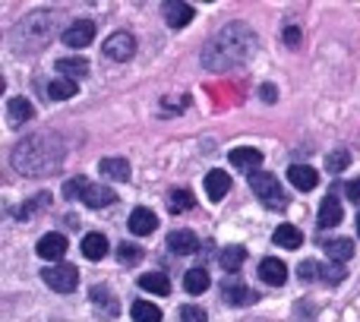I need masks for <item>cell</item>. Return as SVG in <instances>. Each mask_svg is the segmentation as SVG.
<instances>
[{
	"mask_svg": "<svg viewBox=\"0 0 360 322\" xmlns=\"http://www.w3.org/2000/svg\"><path fill=\"white\" fill-rule=\"evenodd\" d=\"M256 51V35L247 22H228L205 41L202 48V67L209 70H234L250 60Z\"/></svg>",
	"mask_w": 360,
	"mask_h": 322,
	"instance_id": "1",
	"label": "cell"
},
{
	"mask_svg": "<svg viewBox=\"0 0 360 322\" xmlns=\"http://www.w3.org/2000/svg\"><path fill=\"white\" fill-rule=\"evenodd\" d=\"M63 155H67V149H63L57 133H32L13 149L10 161L25 177H48V174L60 171Z\"/></svg>",
	"mask_w": 360,
	"mask_h": 322,
	"instance_id": "2",
	"label": "cell"
},
{
	"mask_svg": "<svg viewBox=\"0 0 360 322\" xmlns=\"http://www.w3.org/2000/svg\"><path fill=\"white\" fill-rule=\"evenodd\" d=\"M54 29H57V16L48 10H38L32 16H25L22 22L13 29V51L16 54H29V51H41L44 44L54 38Z\"/></svg>",
	"mask_w": 360,
	"mask_h": 322,
	"instance_id": "3",
	"label": "cell"
},
{
	"mask_svg": "<svg viewBox=\"0 0 360 322\" xmlns=\"http://www.w3.org/2000/svg\"><path fill=\"white\" fill-rule=\"evenodd\" d=\"M250 190L259 196V202L266 205V209H285L288 205V196L285 190H281L278 177L269 171H253L250 174Z\"/></svg>",
	"mask_w": 360,
	"mask_h": 322,
	"instance_id": "4",
	"label": "cell"
},
{
	"mask_svg": "<svg viewBox=\"0 0 360 322\" xmlns=\"http://www.w3.org/2000/svg\"><path fill=\"white\" fill-rule=\"evenodd\" d=\"M41 281L51 288V291L57 294H70L76 291V285H79V272H76V266H51L41 272Z\"/></svg>",
	"mask_w": 360,
	"mask_h": 322,
	"instance_id": "5",
	"label": "cell"
},
{
	"mask_svg": "<svg viewBox=\"0 0 360 322\" xmlns=\"http://www.w3.org/2000/svg\"><path fill=\"white\" fill-rule=\"evenodd\" d=\"M105 57H111V60L117 63H127L133 54H136V38L130 35V32H114V35L105 38Z\"/></svg>",
	"mask_w": 360,
	"mask_h": 322,
	"instance_id": "6",
	"label": "cell"
},
{
	"mask_svg": "<svg viewBox=\"0 0 360 322\" xmlns=\"http://www.w3.org/2000/svg\"><path fill=\"white\" fill-rule=\"evenodd\" d=\"M60 38H63V44H67V48H73V51L89 48V44H92V38H95V22H92V19H73V25H67Z\"/></svg>",
	"mask_w": 360,
	"mask_h": 322,
	"instance_id": "7",
	"label": "cell"
},
{
	"mask_svg": "<svg viewBox=\"0 0 360 322\" xmlns=\"http://www.w3.org/2000/svg\"><path fill=\"white\" fill-rule=\"evenodd\" d=\"M221 297H224V304H231V307H250V304H256V300H259V294L250 291V288L243 285L237 275H228V278H224V285H221Z\"/></svg>",
	"mask_w": 360,
	"mask_h": 322,
	"instance_id": "8",
	"label": "cell"
},
{
	"mask_svg": "<svg viewBox=\"0 0 360 322\" xmlns=\"http://www.w3.org/2000/svg\"><path fill=\"white\" fill-rule=\"evenodd\" d=\"M165 13V22L171 25V29H184V25H190L193 19V6L186 4V0H168V4L162 6Z\"/></svg>",
	"mask_w": 360,
	"mask_h": 322,
	"instance_id": "9",
	"label": "cell"
},
{
	"mask_svg": "<svg viewBox=\"0 0 360 322\" xmlns=\"http://www.w3.org/2000/svg\"><path fill=\"white\" fill-rule=\"evenodd\" d=\"M38 256L41 259H51V262H60L63 256H67V237L63 234H44L41 240H38Z\"/></svg>",
	"mask_w": 360,
	"mask_h": 322,
	"instance_id": "10",
	"label": "cell"
},
{
	"mask_svg": "<svg viewBox=\"0 0 360 322\" xmlns=\"http://www.w3.org/2000/svg\"><path fill=\"white\" fill-rule=\"evenodd\" d=\"M259 278L272 288H281L288 281V266L281 259H275V256H266V259L259 262Z\"/></svg>",
	"mask_w": 360,
	"mask_h": 322,
	"instance_id": "11",
	"label": "cell"
},
{
	"mask_svg": "<svg viewBox=\"0 0 360 322\" xmlns=\"http://www.w3.org/2000/svg\"><path fill=\"white\" fill-rule=\"evenodd\" d=\"M35 117V108H32L29 98H19V95H13L10 101H6V124L10 127H22L25 120Z\"/></svg>",
	"mask_w": 360,
	"mask_h": 322,
	"instance_id": "12",
	"label": "cell"
},
{
	"mask_svg": "<svg viewBox=\"0 0 360 322\" xmlns=\"http://www.w3.org/2000/svg\"><path fill=\"white\" fill-rule=\"evenodd\" d=\"M168 250L174 256H190L199 250V237L193 231H171L168 234Z\"/></svg>",
	"mask_w": 360,
	"mask_h": 322,
	"instance_id": "13",
	"label": "cell"
},
{
	"mask_svg": "<svg viewBox=\"0 0 360 322\" xmlns=\"http://www.w3.org/2000/svg\"><path fill=\"white\" fill-rule=\"evenodd\" d=\"M228 190H231L228 171H209L205 174V193H209L212 202H221V199L228 196Z\"/></svg>",
	"mask_w": 360,
	"mask_h": 322,
	"instance_id": "14",
	"label": "cell"
},
{
	"mask_svg": "<svg viewBox=\"0 0 360 322\" xmlns=\"http://www.w3.org/2000/svg\"><path fill=\"white\" fill-rule=\"evenodd\" d=\"M228 161L237 167V171H250V174H253V167L262 165V152L253 149V146H243V149H234V152H231Z\"/></svg>",
	"mask_w": 360,
	"mask_h": 322,
	"instance_id": "15",
	"label": "cell"
},
{
	"mask_svg": "<svg viewBox=\"0 0 360 322\" xmlns=\"http://www.w3.org/2000/svg\"><path fill=\"white\" fill-rule=\"evenodd\" d=\"M155 228H158V218H155V212H152V209H133L130 212V231L136 237L152 234Z\"/></svg>",
	"mask_w": 360,
	"mask_h": 322,
	"instance_id": "16",
	"label": "cell"
},
{
	"mask_svg": "<svg viewBox=\"0 0 360 322\" xmlns=\"http://www.w3.org/2000/svg\"><path fill=\"white\" fill-rule=\"evenodd\" d=\"M272 243L275 247H285V250H300L304 247V234H300V228H294V224H278L272 234Z\"/></svg>",
	"mask_w": 360,
	"mask_h": 322,
	"instance_id": "17",
	"label": "cell"
},
{
	"mask_svg": "<svg viewBox=\"0 0 360 322\" xmlns=\"http://www.w3.org/2000/svg\"><path fill=\"white\" fill-rule=\"evenodd\" d=\"M288 180H291L297 190H313L319 183V174L310 165H291L288 167Z\"/></svg>",
	"mask_w": 360,
	"mask_h": 322,
	"instance_id": "18",
	"label": "cell"
},
{
	"mask_svg": "<svg viewBox=\"0 0 360 322\" xmlns=\"http://www.w3.org/2000/svg\"><path fill=\"white\" fill-rule=\"evenodd\" d=\"M82 202L89 205V209H105V205H114L117 202V193L111 190V186H89L86 196H82Z\"/></svg>",
	"mask_w": 360,
	"mask_h": 322,
	"instance_id": "19",
	"label": "cell"
},
{
	"mask_svg": "<svg viewBox=\"0 0 360 322\" xmlns=\"http://www.w3.org/2000/svg\"><path fill=\"white\" fill-rule=\"evenodd\" d=\"M82 256L86 259H105L108 256V237L105 234H98V231H92V234H86L82 237Z\"/></svg>",
	"mask_w": 360,
	"mask_h": 322,
	"instance_id": "20",
	"label": "cell"
},
{
	"mask_svg": "<svg viewBox=\"0 0 360 322\" xmlns=\"http://www.w3.org/2000/svg\"><path fill=\"white\" fill-rule=\"evenodd\" d=\"M335 224H342V202L338 196H326L319 205V228H335Z\"/></svg>",
	"mask_w": 360,
	"mask_h": 322,
	"instance_id": "21",
	"label": "cell"
},
{
	"mask_svg": "<svg viewBox=\"0 0 360 322\" xmlns=\"http://www.w3.org/2000/svg\"><path fill=\"white\" fill-rule=\"evenodd\" d=\"M98 171L105 174V177H111V180H130V161L127 158H101L98 161Z\"/></svg>",
	"mask_w": 360,
	"mask_h": 322,
	"instance_id": "22",
	"label": "cell"
},
{
	"mask_svg": "<svg viewBox=\"0 0 360 322\" xmlns=\"http://www.w3.org/2000/svg\"><path fill=\"white\" fill-rule=\"evenodd\" d=\"M57 70H60V76H67V79L76 82L89 73V60L86 57H60V60H57Z\"/></svg>",
	"mask_w": 360,
	"mask_h": 322,
	"instance_id": "23",
	"label": "cell"
},
{
	"mask_svg": "<svg viewBox=\"0 0 360 322\" xmlns=\"http://www.w3.org/2000/svg\"><path fill=\"white\" fill-rule=\"evenodd\" d=\"M139 288H143V291H149V294H158V297H168V294H171V281H168V275H165V272L143 275V278H139Z\"/></svg>",
	"mask_w": 360,
	"mask_h": 322,
	"instance_id": "24",
	"label": "cell"
},
{
	"mask_svg": "<svg viewBox=\"0 0 360 322\" xmlns=\"http://www.w3.org/2000/svg\"><path fill=\"white\" fill-rule=\"evenodd\" d=\"M92 304L98 307V310H105V316H117V300H114V294H111V288H105V285H95L92 288Z\"/></svg>",
	"mask_w": 360,
	"mask_h": 322,
	"instance_id": "25",
	"label": "cell"
},
{
	"mask_svg": "<svg viewBox=\"0 0 360 322\" xmlns=\"http://www.w3.org/2000/svg\"><path fill=\"white\" fill-rule=\"evenodd\" d=\"M209 285H212V278H209V272H205V269H190V272L184 275L186 294H202V291H209Z\"/></svg>",
	"mask_w": 360,
	"mask_h": 322,
	"instance_id": "26",
	"label": "cell"
},
{
	"mask_svg": "<svg viewBox=\"0 0 360 322\" xmlns=\"http://www.w3.org/2000/svg\"><path fill=\"white\" fill-rule=\"evenodd\" d=\"M243 259H247V250H243V247H224L221 256H218V262H221V269L228 275H234L237 269L243 266Z\"/></svg>",
	"mask_w": 360,
	"mask_h": 322,
	"instance_id": "27",
	"label": "cell"
},
{
	"mask_svg": "<svg viewBox=\"0 0 360 322\" xmlns=\"http://www.w3.org/2000/svg\"><path fill=\"white\" fill-rule=\"evenodd\" d=\"M130 316L133 322H162V310L155 304H149V300H136L130 307Z\"/></svg>",
	"mask_w": 360,
	"mask_h": 322,
	"instance_id": "28",
	"label": "cell"
},
{
	"mask_svg": "<svg viewBox=\"0 0 360 322\" xmlns=\"http://www.w3.org/2000/svg\"><path fill=\"white\" fill-rule=\"evenodd\" d=\"M329 259L335 262H348L351 256H354V240H348V237H338V240H329Z\"/></svg>",
	"mask_w": 360,
	"mask_h": 322,
	"instance_id": "29",
	"label": "cell"
},
{
	"mask_svg": "<svg viewBox=\"0 0 360 322\" xmlns=\"http://www.w3.org/2000/svg\"><path fill=\"white\" fill-rule=\"evenodd\" d=\"M73 95H76V82L67 79V76H60V79H54L48 86V98H54V101H67Z\"/></svg>",
	"mask_w": 360,
	"mask_h": 322,
	"instance_id": "30",
	"label": "cell"
},
{
	"mask_svg": "<svg viewBox=\"0 0 360 322\" xmlns=\"http://www.w3.org/2000/svg\"><path fill=\"white\" fill-rule=\"evenodd\" d=\"M48 205H51V196H48V193H38V196L32 199V202L19 205V209L13 212V215H16V218H22V221H29V218L35 215V212H44V209H48Z\"/></svg>",
	"mask_w": 360,
	"mask_h": 322,
	"instance_id": "31",
	"label": "cell"
},
{
	"mask_svg": "<svg viewBox=\"0 0 360 322\" xmlns=\"http://www.w3.org/2000/svg\"><path fill=\"white\" fill-rule=\"evenodd\" d=\"M193 205H196V199H193L190 190H171L168 193V209L171 212H190Z\"/></svg>",
	"mask_w": 360,
	"mask_h": 322,
	"instance_id": "32",
	"label": "cell"
},
{
	"mask_svg": "<svg viewBox=\"0 0 360 322\" xmlns=\"http://www.w3.org/2000/svg\"><path fill=\"white\" fill-rule=\"evenodd\" d=\"M348 165H351V152L348 149H335V152H329V155H326V167H329V174L348 171Z\"/></svg>",
	"mask_w": 360,
	"mask_h": 322,
	"instance_id": "33",
	"label": "cell"
},
{
	"mask_svg": "<svg viewBox=\"0 0 360 322\" xmlns=\"http://www.w3.org/2000/svg\"><path fill=\"white\" fill-rule=\"evenodd\" d=\"M89 186H92V183H89L86 177H70L67 183H63V196H67V199H82Z\"/></svg>",
	"mask_w": 360,
	"mask_h": 322,
	"instance_id": "34",
	"label": "cell"
},
{
	"mask_svg": "<svg viewBox=\"0 0 360 322\" xmlns=\"http://www.w3.org/2000/svg\"><path fill=\"white\" fill-rule=\"evenodd\" d=\"M117 259L127 262V266H136V262L143 259V250H139L136 243H127V240H124V243L117 247Z\"/></svg>",
	"mask_w": 360,
	"mask_h": 322,
	"instance_id": "35",
	"label": "cell"
},
{
	"mask_svg": "<svg viewBox=\"0 0 360 322\" xmlns=\"http://www.w3.org/2000/svg\"><path fill=\"white\" fill-rule=\"evenodd\" d=\"M345 275H348V272H345L342 262H332V266H323V275H319V278H323L326 285H342Z\"/></svg>",
	"mask_w": 360,
	"mask_h": 322,
	"instance_id": "36",
	"label": "cell"
},
{
	"mask_svg": "<svg viewBox=\"0 0 360 322\" xmlns=\"http://www.w3.org/2000/svg\"><path fill=\"white\" fill-rule=\"evenodd\" d=\"M297 275H300V281H316L319 275H323V266H319L316 259H304L297 266Z\"/></svg>",
	"mask_w": 360,
	"mask_h": 322,
	"instance_id": "37",
	"label": "cell"
},
{
	"mask_svg": "<svg viewBox=\"0 0 360 322\" xmlns=\"http://www.w3.org/2000/svg\"><path fill=\"white\" fill-rule=\"evenodd\" d=\"M205 319L209 316H205L202 307H193V304L180 307V322H205Z\"/></svg>",
	"mask_w": 360,
	"mask_h": 322,
	"instance_id": "38",
	"label": "cell"
},
{
	"mask_svg": "<svg viewBox=\"0 0 360 322\" xmlns=\"http://www.w3.org/2000/svg\"><path fill=\"white\" fill-rule=\"evenodd\" d=\"M285 41L291 44V48H297V44H300V29H297V25H288V29H285Z\"/></svg>",
	"mask_w": 360,
	"mask_h": 322,
	"instance_id": "39",
	"label": "cell"
},
{
	"mask_svg": "<svg viewBox=\"0 0 360 322\" xmlns=\"http://www.w3.org/2000/svg\"><path fill=\"white\" fill-rule=\"evenodd\" d=\"M345 193H348L351 202H360V177H357V180H351V183L345 186Z\"/></svg>",
	"mask_w": 360,
	"mask_h": 322,
	"instance_id": "40",
	"label": "cell"
},
{
	"mask_svg": "<svg viewBox=\"0 0 360 322\" xmlns=\"http://www.w3.org/2000/svg\"><path fill=\"white\" fill-rule=\"evenodd\" d=\"M262 101H266V105H272L275 101V86H269V82L262 86Z\"/></svg>",
	"mask_w": 360,
	"mask_h": 322,
	"instance_id": "41",
	"label": "cell"
},
{
	"mask_svg": "<svg viewBox=\"0 0 360 322\" xmlns=\"http://www.w3.org/2000/svg\"><path fill=\"white\" fill-rule=\"evenodd\" d=\"M357 234H360V215H357Z\"/></svg>",
	"mask_w": 360,
	"mask_h": 322,
	"instance_id": "42",
	"label": "cell"
}]
</instances>
